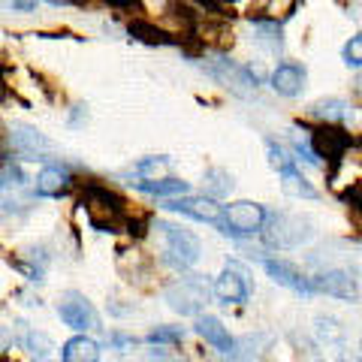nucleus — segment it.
<instances>
[{
    "mask_svg": "<svg viewBox=\"0 0 362 362\" xmlns=\"http://www.w3.org/2000/svg\"><path fill=\"white\" fill-rule=\"evenodd\" d=\"M272 338L269 335H247V338H239V341H235V347H233V354H230V359H235V362H247L251 356H257L259 350H257V344H269Z\"/></svg>",
    "mask_w": 362,
    "mask_h": 362,
    "instance_id": "22",
    "label": "nucleus"
},
{
    "mask_svg": "<svg viewBox=\"0 0 362 362\" xmlns=\"http://www.w3.org/2000/svg\"><path fill=\"white\" fill-rule=\"evenodd\" d=\"M194 329H197V335L202 338V341L211 344L214 350H218V354H226V356L233 354L235 338L226 332V326H223L214 314H199V317H197V323H194Z\"/></svg>",
    "mask_w": 362,
    "mask_h": 362,
    "instance_id": "13",
    "label": "nucleus"
},
{
    "mask_svg": "<svg viewBox=\"0 0 362 362\" xmlns=\"http://www.w3.org/2000/svg\"><path fill=\"white\" fill-rule=\"evenodd\" d=\"M341 199L347 202V209H350V214H354V221L362 226V181H356V185L350 187Z\"/></svg>",
    "mask_w": 362,
    "mask_h": 362,
    "instance_id": "30",
    "label": "nucleus"
},
{
    "mask_svg": "<svg viewBox=\"0 0 362 362\" xmlns=\"http://www.w3.org/2000/svg\"><path fill=\"white\" fill-rule=\"evenodd\" d=\"M338 362H356V359H347V356H341V359H338Z\"/></svg>",
    "mask_w": 362,
    "mask_h": 362,
    "instance_id": "33",
    "label": "nucleus"
},
{
    "mask_svg": "<svg viewBox=\"0 0 362 362\" xmlns=\"http://www.w3.org/2000/svg\"><path fill=\"white\" fill-rule=\"evenodd\" d=\"M263 235L272 247H296L302 242H308L314 230L311 223L299 218V214H290V211H278V214H269L266 226H263Z\"/></svg>",
    "mask_w": 362,
    "mask_h": 362,
    "instance_id": "5",
    "label": "nucleus"
},
{
    "mask_svg": "<svg viewBox=\"0 0 362 362\" xmlns=\"http://www.w3.org/2000/svg\"><path fill=\"white\" fill-rule=\"evenodd\" d=\"M206 185H209V197L218 199V197H223V194H230L233 190V178H230V173H223V169H209Z\"/></svg>",
    "mask_w": 362,
    "mask_h": 362,
    "instance_id": "25",
    "label": "nucleus"
},
{
    "mask_svg": "<svg viewBox=\"0 0 362 362\" xmlns=\"http://www.w3.org/2000/svg\"><path fill=\"white\" fill-rule=\"evenodd\" d=\"M163 209L169 211H178L185 218H194V221H202V223H221L223 218V209L218 206V199L211 197H178V199H163Z\"/></svg>",
    "mask_w": 362,
    "mask_h": 362,
    "instance_id": "12",
    "label": "nucleus"
},
{
    "mask_svg": "<svg viewBox=\"0 0 362 362\" xmlns=\"http://www.w3.org/2000/svg\"><path fill=\"white\" fill-rule=\"evenodd\" d=\"M302 133H308V142H311V148H314L320 163H323V157L338 163L350 145V133H344L341 127H332V124H323V127H317V130L302 127Z\"/></svg>",
    "mask_w": 362,
    "mask_h": 362,
    "instance_id": "9",
    "label": "nucleus"
},
{
    "mask_svg": "<svg viewBox=\"0 0 362 362\" xmlns=\"http://www.w3.org/2000/svg\"><path fill=\"white\" fill-rule=\"evenodd\" d=\"M25 347H28V354L30 356H37V359H45L52 354V338L45 335V332H28L25 335Z\"/></svg>",
    "mask_w": 362,
    "mask_h": 362,
    "instance_id": "27",
    "label": "nucleus"
},
{
    "mask_svg": "<svg viewBox=\"0 0 362 362\" xmlns=\"http://www.w3.org/2000/svg\"><path fill=\"white\" fill-rule=\"evenodd\" d=\"M61 362H100V344L88 335H73L61 347Z\"/></svg>",
    "mask_w": 362,
    "mask_h": 362,
    "instance_id": "18",
    "label": "nucleus"
},
{
    "mask_svg": "<svg viewBox=\"0 0 362 362\" xmlns=\"http://www.w3.org/2000/svg\"><path fill=\"white\" fill-rule=\"evenodd\" d=\"M281 187H284L287 197H296V199H317V190L308 178H305L296 166L293 169H284L281 173Z\"/></svg>",
    "mask_w": 362,
    "mask_h": 362,
    "instance_id": "20",
    "label": "nucleus"
},
{
    "mask_svg": "<svg viewBox=\"0 0 362 362\" xmlns=\"http://www.w3.org/2000/svg\"><path fill=\"white\" fill-rule=\"evenodd\" d=\"M341 58L347 66H362V33H354V37L347 40Z\"/></svg>",
    "mask_w": 362,
    "mask_h": 362,
    "instance_id": "29",
    "label": "nucleus"
},
{
    "mask_svg": "<svg viewBox=\"0 0 362 362\" xmlns=\"http://www.w3.org/2000/svg\"><path fill=\"white\" fill-rule=\"evenodd\" d=\"M305 78H308V73H305L302 64H293V61H284L275 66V73H272V88H275V94L281 97H299L305 90Z\"/></svg>",
    "mask_w": 362,
    "mask_h": 362,
    "instance_id": "15",
    "label": "nucleus"
},
{
    "mask_svg": "<svg viewBox=\"0 0 362 362\" xmlns=\"http://www.w3.org/2000/svg\"><path fill=\"white\" fill-rule=\"evenodd\" d=\"M202 70H206L214 82L223 85L230 90L233 97H242V100H251L259 88V78L251 66H245L239 61H230V58H214L209 64H202Z\"/></svg>",
    "mask_w": 362,
    "mask_h": 362,
    "instance_id": "3",
    "label": "nucleus"
},
{
    "mask_svg": "<svg viewBox=\"0 0 362 362\" xmlns=\"http://www.w3.org/2000/svg\"><path fill=\"white\" fill-rule=\"evenodd\" d=\"M269 211L266 206L251 199H239V202H230L223 209V218L218 223V230L223 235H233V239H242V235H254V233H263Z\"/></svg>",
    "mask_w": 362,
    "mask_h": 362,
    "instance_id": "4",
    "label": "nucleus"
},
{
    "mask_svg": "<svg viewBox=\"0 0 362 362\" xmlns=\"http://www.w3.org/2000/svg\"><path fill=\"white\" fill-rule=\"evenodd\" d=\"M9 9H16V13H33L37 4H9Z\"/></svg>",
    "mask_w": 362,
    "mask_h": 362,
    "instance_id": "32",
    "label": "nucleus"
},
{
    "mask_svg": "<svg viewBox=\"0 0 362 362\" xmlns=\"http://www.w3.org/2000/svg\"><path fill=\"white\" fill-rule=\"evenodd\" d=\"M314 293H326V296L344 299V302H356L359 299V284L347 269H326L320 275L311 278Z\"/></svg>",
    "mask_w": 362,
    "mask_h": 362,
    "instance_id": "11",
    "label": "nucleus"
},
{
    "mask_svg": "<svg viewBox=\"0 0 362 362\" xmlns=\"http://www.w3.org/2000/svg\"><path fill=\"white\" fill-rule=\"evenodd\" d=\"M211 293L223 305H242V302L251 299V275H247V269H242L239 263H230L218 278H214Z\"/></svg>",
    "mask_w": 362,
    "mask_h": 362,
    "instance_id": "8",
    "label": "nucleus"
},
{
    "mask_svg": "<svg viewBox=\"0 0 362 362\" xmlns=\"http://www.w3.org/2000/svg\"><path fill=\"white\" fill-rule=\"evenodd\" d=\"M78 206L85 209L88 223L100 233H121L130 226V211L124 206V199L100 185H88Z\"/></svg>",
    "mask_w": 362,
    "mask_h": 362,
    "instance_id": "1",
    "label": "nucleus"
},
{
    "mask_svg": "<svg viewBox=\"0 0 362 362\" xmlns=\"http://www.w3.org/2000/svg\"><path fill=\"white\" fill-rule=\"evenodd\" d=\"M58 314H61V320L70 326V329L76 332H88V329H97L100 326V314L97 308L90 305V299L85 296V293H78V290H64L61 293V299H58Z\"/></svg>",
    "mask_w": 362,
    "mask_h": 362,
    "instance_id": "7",
    "label": "nucleus"
},
{
    "mask_svg": "<svg viewBox=\"0 0 362 362\" xmlns=\"http://www.w3.org/2000/svg\"><path fill=\"white\" fill-rule=\"evenodd\" d=\"M109 341L115 344V347H130V344H136V338H127V335H121V332H112Z\"/></svg>",
    "mask_w": 362,
    "mask_h": 362,
    "instance_id": "31",
    "label": "nucleus"
},
{
    "mask_svg": "<svg viewBox=\"0 0 362 362\" xmlns=\"http://www.w3.org/2000/svg\"><path fill=\"white\" fill-rule=\"evenodd\" d=\"M13 148L18 154L30 157V160H45V151H52V142L45 139L40 130L28 127V124H16L13 127Z\"/></svg>",
    "mask_w": 362,
    "mask_h": 362,
    "instance_id": "16",
    "label": "nucleus"
},
{
    "mask_svg": "<svg viewBox=\"0 0 362 362\" xmlns=\"http://www.w3.org/2000/svg\"><path fill=\"white\" fill-rule=\"evenodd\" d=\"M181 341H185V329H181V326H157V329L145 335V344H151V347L181 344Z\"/></svg>",
    "mask_w": 362,
    "mask_h": 362,
    "instance_id": "23",
    "label": "nucleus"
},
{
    "mask_svg": "<svg viewBox=\"0 0 362 362\" xmlns=\"http://www.w3.org/2000/svg\"><path fill=\"white\" fill-rule=\"evenodd\" d=\"M127 33H130L133 40H139V42H148V45H173V42H175V40L169 37L166 30H160V28L148 25V21H130Z\"/></svg>",
    "mask_w": 362,
    "mask_h": 362,
    "instance_id": "21",
    "label": "nucleus"
},
{
    "mask_svg": "<svg viewBox=\"0 0 362 362\" xmlns=\"http://www.w3.org/2000/svg\"><path fill=\"white\" fill-rule=\"evenodd\" d=\"M263 269H266V275L275 281V284L287 287V290H293V293H299V296H311V293H314L311 278L305 275V272H302L296 263H290V259L269 257V259H263Z\"/></svg>",
    "mask_w": 362,
    "mask_h": 362,
    "instance_id": "10",
    "label": "nucleus"
},
{
    "mask_svg": "<svg viewBox=\"0 0 362 362\" xmlns=\"http://www.w3.org/2000/svg\"><path fill=\"white\" fill-rule=\"evenodd\" d=\"M311 115L320 118L323 124H332V127H338V124L350 115V106L344 103V100H338V97H326V100H317V103L311 106Z\"/></svg>",
    "mask_w": 362,
    "mask_h": 362,
    "instance_id": "19",
    "label": "nucleus"
},
{
    "mask_svg": "<svg viewBox=\"0 0 362 362\" xmlns=\"http://www.w3.org/2000/svg\"><path fill=\"white\" fill-rule=\"evenodd\" d=\"M209 284L206 281H199V275H187V278H181L175 281L173 287H166L163 293V299L169 302V308L178 311V314H197L202 311V305L209 302Z\"/></svg>",
    "mask_w": 362,
    "mask_h": 362,
    "instance_id": "6",
    "label": "nucleus"
},
{
    "mask_svg": "<svg viewBox=\"0 0 362 362\" xmlns=\"http://www.w3.org/2000/svg\"><path fill=\"white\" fill-rule=\"evenodd\" d=\"M166 169H169V157H145V160L133 166V175L139 181H154L160 173H166Z\"/></svg>",
    "mask_w": 362,
    "mask_h": 362,
    "instance_id": "24",
    "label": "nucleus"
},
{
    "mask_svg": "<svg viewBox=\"0 0 362 362\" xmlns=\"http://www.w3.org/2000/svg\"><path fill=\"white\" fill-rule=\"evenodd\" d=\"M0 187H4V181H0Z\"/></svg>",
    "mask_w": 362,
    "mask_h": 362,
    "instance_id": "34",
    "label": "nucleus"
},
{
    "mask_svg": "<svg viewBox=\"0 0 362 362\" xmlns=\"http://www.w3.org/2000/svg\"><path fill=\"white\" fill-rule=\"evenodd\" d=\"M73 185V173L61 163H49L40 169L37 175V197L42 199H54V197H64Z\"/></svg>",
    "mask_w": 362,
    "mask_h": 362,
    "instance_id": "14",
    "label": "nucleus"
},
{
    "mask_svg": "<svg viewBox=\"0 0 362 362\" xmlns=\"http://www.w3.org/2000/svg\"><path fill=\"white\" fill-rule=\"evenodd\" d=\"M157 235L163 239V251H166V259L178 269H190L199 263L202 257V245L199 239L190 230H185V226L178 223H169V221H157L154 223Z\"/></svg>",
    "mask_w": 362,
    "mask_h": 362,
    "instance_id": "2",
    "label": "nucleus"
},
{
    "mask_svg": "<svg viewBox=\"0 0 362 362\" xmlns=\"http://www.w3.org/2000/svg\"><path fill=\"white\" fill-rule=\"evenodd\" d=\"M136 190H142V194H151V197H163V199H178V197H187L190 194V185L181 178H154V181H133Z\"/></svg>",
    "mask_w": 362,
    "mask_h": 362,
    "instance_id": "17",
    "label": "nucleus"
},
{
    "mask_svg": "<svg viewBox=\"0 0 362 362\" xmlns=\"http://www.w3.org/2000/svg\"><path fill=\"white\" fill-rule=\"evenodd\" d=\"M317 332H320V341H326V344H335L344 338V329L332 320V317H317Z\"/></svg>",
    "mask_w": 362,
    "mask_h": 362,
    "instance_id": "28",
    "label": "nucleus"
},
{
    "mask_svg": "<svg viewBox=\"0 0 362 362\" xmlns=\"http://www.w3.org/2000/svg\"><path fill=\"white\" fill-rule=\"evenodd\" d=\"M266 151H269V163L275 166L278 173H284V169L296 166V163H293V157H290V151L281 142H275V139H266Z\"/></svg>",
    "mask_w": 362,
    "mask_h": 362,
    "instance_id": "26",
    "label": "nucleus"
}]
</instances>
